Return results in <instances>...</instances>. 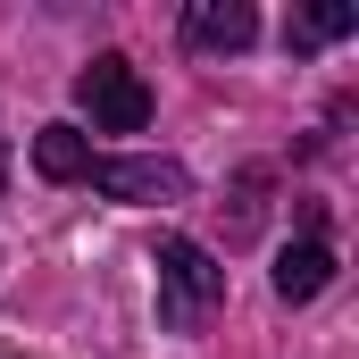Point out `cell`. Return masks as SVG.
Returning a JSON list of instances; mask_svg holds the SVG:
<instances>
[{
    "mask_svg": "<svg viewBox=\"0 0 359 359\" xmlns=\"http://www.w3.org/2000/svg\"><path fill=\"white\" fill-rule=\"evenodd\" d=\"M151 268H159V318H168V334H201L217 318V301H226V268L201 243H184V234H168L151 251Z\"/></svg>",
    "mask_w": 359,
    "mask_h": 359,
    "instance_id": "obj_1",
    "label": "cell"
},
{
    "mask_svg": "<svg viewBox=\"0 0 359 359\" xmlns=\"http://www.w3.org/2000/svg\"><path fill=\"white\" fill-rule=\"evenodd\" d=\"M76 109L92 117V134H142V126H151V84H142L134 59L100 50L84 76H76Z\"/></svg>",
    "mask_w": 359,
    "mask_h": 359,
    "instance_id": "obj_2",
    "label": "cell"
},
{
    "mask_svg": "<svg viewBox=\"0 0 359 359\" xmlns=\"http://www.w3.org/2000/svg\"><path fill=\"white\" fill-rule=\"evenodd\" d=\"M84 184L100 201H126V209H176V201H192L184 159H92Z\"/></svg>",
    "mask_w": 359,
    "mask_h": 359,
    "instance_id": "obj_3",
    "label": "cell"
},
{
    "mask_svg": "<svg viewBox=\"0 0 359 359\" xmlns=\"http://www.w3.org/2000/svg\"><path fill=\"white\" fill-rule=\"evenodd\" d=\"M259 42V8L251 0H192L184 8V50H209V59H234Z\"/></svg>",
    "mask_w": 359,
    "mask_h": 359,
    "instance_id": "obj_4",
    "label": "cell"
},
{
    "mask_svg": "<svg viewBox=\"0 0 359 359\" xmlns=\"http://www.w3.org/2000/svg\"><path fill=\"white\" fill-rule=\"evenodd\" d=\"M334 284V243L326 234H301V243H284V259H276V301H318Z\"/></svg>",
    "mask_w": 359,
    "mask_h": 359,
    "instance_id": "obj_5",
    "label": "cell"
},
{
    "mask_svg": "<svg viewBox=\"0 0 359 359\" xmlns=\"http://www.w3.org/2000/svg\"><path fill=\"white\" fill-rule=\"evenodd\" d=\"M34 168H42L50 184H84L92 176V142L76 134V126H42V134H34Z\"/></svg>",
    "mask_w": 359,
    "mask_h": 359,
    "instance_id": "obj_6",
    "label": "cell"
},
{
    "mask_svg": "<svg viewBox=\"0 0 359 359\" xmlns=\"http://www.w3.org/2000/svg\"><path fill=\"white\" fill-rule=\"evenodd\" d=\"M343 34H359V8H343V0L292 8V25H284V42H292V50H326V42H343Z\"/></svg>",
    "mask_w": 359,
    "mask_h": 359,
    "instance_id": "obj_7",
    "label": "cell"
},
{
    "mask_svg": "<svg viewBox=\"0 0 359 359\" xmlns=\"http://www.w3.org/2000/svg\"><path fill=\"white\" fill-rule=\"evenodd\" d=\"M268 217V168H243L234 176V217H226V243H251Z\"/></svg>",
    "mask_w": 359,
    "mask_h": 359,
    "instance_id": "obj_8",
    "label": "cell"
},
{
    "mask_svg": "<svg viewBox=\"0 0 359 359\" xmlns=\"http://www.w3.org/2000/svg\"><path fill=\"white\" fill-rule=\"evenodd\" d=\"M0 192H8V142H0Z\"/></svg>",
    "mask_w": 359,
    "mask_h": 359,
    "instance_id": "obj_9",
    "label": "cell"
}]
</instances>
